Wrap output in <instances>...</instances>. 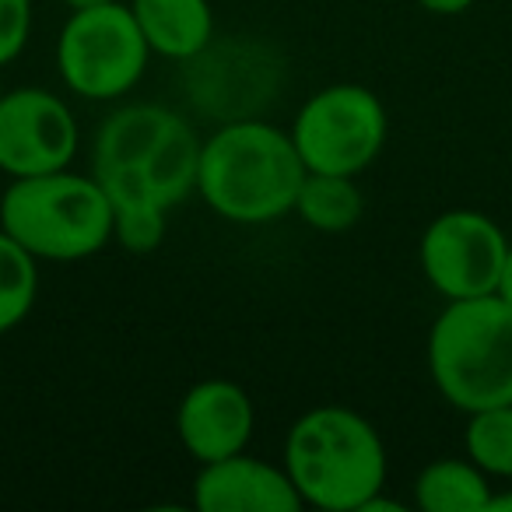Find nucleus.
Segmentation results:
<instances>
[{"instance_id":"nucleus-18","label":"nucleus","mask_w":512,"mask_h":512,"mask_svg":"<svg viewBox=\"0 0 512 512\" xmlns=\"http://www.w3.org/2000/svg\"><path fill=\"white\" fill-rule=\"evenodd\" d=\"M421 8L432 11V15H463L477 4V0H418Z\"/></svg>"},{"instance_id":"nucleus-15","label":"nucleus","mask_w":512,"mask_h":512,"mask_svg":"<svg viewBox=\"0 0 512 512\" xmlns=\"http://www.w3.org/2000/svg\"><path fill=\"white\" fill-rule=\"evenodd\" d=\"M36 292V256L0 228V334H8L18 323H25V316L36 306Z\"/></svg>"},{"instance_id":"nucleus-4","label":"nucleus","mask_w":512,"mask_h":512,"mask_svg":"<svg viewBox=\"0 0 512 512\" xmlns=\"http://www.w3.org/2000/svg\"><path fill=\"white\" fill-rule=\"evenodd\" d=\"M428 372L456 411L512 404V302L456 299L428 330Z\"/></svg>"},{"instance_id":"nucleus-14","label":"nucleus","mask_w":512,"mask_h":512,"mask_svg":"<svg viewBox=\"0 0 512 512\" xmlns=\"http://www.w3.org/2000/svg\"><path fill=\"white\" fill-rule=\"evenodd\" d=\"M365 211V197L358 190L355 176H337V172H306L295 197V214L316 232H348L358 225Z\"/></svg>"},{"instance_id":"nucleus-22","label":"nucleus","mask_w":512,"mask_h":512,"mask_svg":"<svg viewBox=\"0 0 512 512\" xmlns=\"http://www.w3.org/2000/svg\"><path fill=\"white\" fill-rule=\"evenodd\" d=\"M0 176H4V169H0Z\"/></svg>"},{"instance_id":"nucleus-17","label":"nucleus","mask_w":512,"mask_h":512,"mask_svg":"<svg viewBox=\"0 0 512 512\" xmlns=\"http://www.w3.org/2000/svg\"><path fill=\"white\" fill-rule=\"evenodd\" d=\"M32 32V0H0V67L25 50Z\"/></svg>"},{"instance_id":"nucleus-12","label":"nucleus","mask_w":512,"mask_h":512,"mask_svg":"<svg viewBox=\"0 0 512 512\" xmlns=\"http://www.w3.org/2000/svg\"><path fill=\"white\" fill-rule=\"evenodd\" d=\"M130 11L158 57L197 60L214 39V11L207 0H134Z\"/></svg>"},{"instance_id":"nucleus-5","label":"nucleus","mask_w":512,"mask_h":512,"mask_svg":"<svg viewBox=\"0 0 512 512\" xmlns=\"http://www.w3.org/2000/svg\"><path fill=\"white\" fill-rule=\"evenodd\" d=\"M0 228L36 260H88L113 239V204L95 176H18L0 197Z\"/></svg>"},{"instance_id":"nucleus-8","label":"nucleus","mask_w":512,"mask_h":512,"mask_svg":"<svg viewBox=\"0 0 512 512\" xmlns=\"http://www.w3.org/2000/svg\"><path fill=\"white\" fill-rule=\"evenodd\" d=\"M509 239L481 211H446L425 228L418 246L428 285L446 302L495 295Z\"/></svg>"},{"instance_id":"nucleus-21","label":"nucleus","mask_w":512,"mask_h":512,"mask_svg":"<svg viewBox=\"0 0 512 512\" xmlns=\"http://www.w3.org/2000/svg\"><path fill=\"white\" fill-rule=\"evenodd\" d=\"M64 4H71L74 11H81V8H95V4H109V0H64Z\"/></svg>"},{"instance_id":"nucleus-16","label":"nucleus","mask_w":512,"mask_h":512,"mask_svg":"<svg viewBox=\"0 0 512 512\" xmlns=\"http://www.w3.org/2000/svg\"><path fill=\"white\" fill-rule=\"evenodd\" d=\"M463 446L488 477H509L512 481V404L467 414Z\"/></svg>"},{"instance_id":"nucleus-13","label":"nucleus","mask_w":512,"mask_h":512,"mask_svg":"<svg viewBox=\"0 0 512 512\" xmlns=\"http://www.w3.org/2000/svg\"><path fill=\"white\" fill-rule=\"evenodd\" d=\"M491 498L488 474L474 460H432L414 481V502L425 512H484Z\"/></svg>"},{"instance_id":"nucleus-9","label":"nucleus","mask_w":512,"mask_h":512,"mask_svg":"<svg viewBox=\"0 0 512 512\" xmlns=\"http://www.w3.org/2000/svg\"><path fill=\"white\" fill-rule=\"evenodd\" d=\"M78 123L67 102L46 88L0 95V169L8 176H43L71 165Z\"/></svg>"},{"instance_id":"nucleus-10","label":"nucleus","mask_w":512,"mask_h":512,"mask_svg":"<svg viewBox=\"0 0 512 512\" xmlns=\"http://www.w3.org/2000/svg\"><path fill=\"white\" fill-rule=\"evenodd\" d=\"M256 411L249 393L228 379H204L179 400L176 432L197 463H214L249 446Z\"/></svg>"},{"instance_id":"nucleus-3","label":"nucleus","mask_w":512,"mask_h":512,"mask_svg":"<svg viewBox=\"0 0 512 512\" xmlns=\"http://www.w3.org/2000/svg\"><path fill=\"white\" fill-rule=\"evenodd\" d=\"M285 470L306 505L362 512L386 484V446L358 411L313 407L288 432Z\"/></svg>"},{"instance_id":"nucleus-11","label":"nucleus","mask_w":512,"mask_h":512,"mask_svg":"<svg viewBox=\"0 0 512 512\" xmlns=\"http://www.w3.org/2000/svg\"><path fill=\"white\" fill-rule=\"evenodd\" d=\"M193 505L200 512H299L306 502L285 467L246 456L242 449L225 460L200 463Z\"/></svg>"},{"instance_id":"nucleus-1","label":"nucleus","mask_w":512,"mask_h":512,"mask_svg":"<svg viewBox=\"0 0 512 512\" xmlns=\"http://www.w3.org/2000/svg\"><path fill=\"white\" fill-rule=\"evenodd\" d=\"M200 137L165 106H127L102 123L92 176L113 204V239L130 253H151L165 239V218L197 190Z\"/></svg>"},{"instance_id":"nucleus-20","label":"nucleus","mask_w":512,"mask_h":512,"mask_svg":"<svg viewBox=\"0 0 512 512\" xmlns=\"http://www.w3.org/2000/svg\"><path fill=\"white\" fill-rule=\"evenodd\" d=\"M484 512H512V491H505V495H495V491H491L488 509Z\"/></svg>"},{"instance_id":"nucleus-2","label":"nucleus","mask_w":512,"mask_h":512,"mask_svg":"<svg viewBox=\"0 0 512 512\" xmlns=\"http://www.w3.org/2000/svg\"><path fill=\"white\" fill-rule=\"evenodd\" d=\"M306 162L292 134L264 120H232L200 144L197 193L235 225H264L295 211Z\"/></svg>"},{"instance_id":"nucleus-7","label":"nucleus","mask_w":512,"mask_h":512,"mask_svg":"<svg viewBox=\"0 0 512 512\" xmlns=\"http://www.w3.org/2000/svg\"><path fill=\"white\" fill-rule=\"evenodd\" d=\"M390 134L386 106L365 85L320 88L299 109L292 141L309 172L358 176L379 158Z\"/></svg>"},{"instance_id":"nucleus-19","label":"nucleus","mask_w":512,"mask_h":512,"mask_svg":"<svg viewBox=\"0 0 512 512\" xmlns=\"http://www.w3.org/2000/svg\"><path fill=\"white\" fill-rule=\"evenodd\" d=\"M498 295L505 302H512V239H509V253H505V264H502V281H498Z\"/></svg>"},{"instance_id":"nucleus-6","label":"nucleus","mask_w":512,"mask_h":512,"mask_svg":"<svg viewBox=\"0 0 512 512\" xmlns=\"http://www.w3.org/2000/svg\"><path fill=\"white\" fill-rule=\"evenodd\" d=\"M151 46L134 11L109 0L67 18L57 39V67L74 95L109 102L127 95L148 71Z\"/></svg>"}]
</instances>
